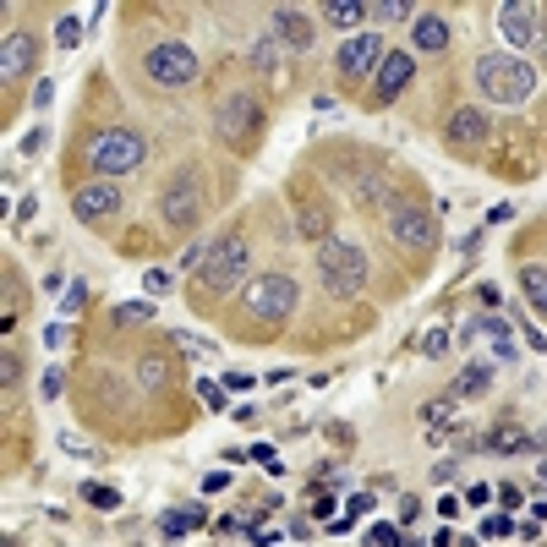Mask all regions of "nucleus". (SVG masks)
<instances>
[{"mask_svg": "<svg viewBox=\"0 0 547 547\" xmlns=\"http://www.w3.org/2000/svg\"><path fill=\"white\" fill-rule=\"evenodd\" d=\"M493 498H498V504H504V515H509V509H515V504H520V487H515V482H504V487H498V493H493Z\"/></svg>", "mask_w": 547, "mask_h": 547, "instance_id": "09e8293b", "label": "nucleus"}, {"mask_svg": "<svg viewBox=\"0 0 547 547\" xmlns=\"http://www.w3.org/2000/svg\"><path fill=\"white\" fill-rule=\"evenodd\" d=\"M247 460H258V465H263V471H274V476H279V471H285V465H279V460H274V449H269V444H252V455H247Z\"/></svg>", "mask_w": 547, "mask_h": 547, "instance_id": "58836bf2", "label": "nucleus"}, {"mask_svg": "<svg viewBox=\"0 0 547 547\" xmlns=\"http://www.w3.org/2000/svg\"><path fill=\"white\" fill-rule=\"evenodd\" d=\"M274 39L290 44V50H312V17L296 6H279L274 11Z\"/></svg>", "mask_w": 547, "mask_h": 547, "instance_id": "f3484780", "label": "nucleus"}, {"mask_svg": "<svg viewBox=\"0 0 547 547\" xmlns=\"http://www.w3.org/2000/svg\"><path fill=\"white\" fill-rule=\"evenodd\" d=\"M367 509H372V493H356L351 504H345V520H351V526H356V520H362Z\"/></svg>", "mask_w": 547, "mask_h": 547, "instance_id": "37998d69", "label": "nucleus"}, {"mask_svg": "<svg viewBox=\"0 0 547 547\" xmlns=\"http://www.w3.org/2000/svg\"><path fill=\"white\" fill-rule=\"evenodd\" d=\"M312 509H318L323 520H334V498H323V493H312Z\"/></svg>", "mask_w": 547, "mask_h": 547, "instance_id": "5fc2aeb1", "label": "nucleus"}, {"mask_svg": "<svg viewBox=\"0 0 547 547\" xmlns=\"http://www.w3.org/2000/svg\"><path fill=\"white\" fill-rule=\"evenodd\" d=\"M159 214H165L170 230H192L197 219H203V176H197V170H181V176L165 186V197H159Z\"/></svg>", "mask_w": 547, "mask_h": 547, "instance_id": "1a4fd4ad", "label": "nucleus"}, {"mask_svg": "<svg viewBox=\"0 0 547 547\" xmlns=\"http://www.w3.org/2000/svg\"><path fill=\"white\" fill-rule=\"evenodd\" d=\"M411 39L422 55H438V50H449V22L438 17V11H422V17L411 22Z\"/></svg>", "mask_w": 547, "mask_h": 547, "instance_id": "6ab92c4d", "label": "nucleus"}, {"mask_svg": "<svg viewBox=\"0 0 547 547\" xmlns=\"http://www.w3.org/2000/svg\"><path fill=\"white\" fill-rule=\"evenodd\" d=\"M241 312H247L252 323H263V334H269L274 323H285L290 312H296V279H290V274L252 279V285L241 290Z\"/></svg>", "mask_w": 547, "mask_h": 547, "instance_id": "20e7f679", "label": "nucleus"}, {"mask_svg": "<svg viewBox=\"0 0 547 547\" xmlns=\"http://www.w3.org/2000/svg\"><path fill=\"white\" fill-rule=\"evenodd\" d=\"M247 55H252V66H258V77H269V83L285 77V44L279 39H252Z\"/></svg>", "mask_w": 547, "mask_h": 547, "instance_id": "aec40b11", "label": "nucleus"}, {"mask_svg": "<svg viewBox=\"0 0 547 547\" xmlns=\"http://www.w3.org/2000/svg\"><path fill=\"white\" fill-rule=\"evenodd\" d=\"M318 279H323V290H329V296H340V301L362 296V285H367V252L356 247V241H323V247H318Z\"/></svg>", "mask_w": 547, "mask_h": 547, "instance_id": "f03ea898", "label": "nucleus"}, {"mask_svg": "<svg viewBox=\"0 0 547 547\" xmlns=\"http://www.w3.org/2000/svg\"><path fill=\"white\" fill-rule=\"evenodd\" d=\"M17 372H22V362H17V356H11V351H6V362H0V383H6V394L17 389Z\"/></svg>", "mask_w": 547, "mask_h": 547, "instance_id": "a19ab883", "label": "nucleus"}, {"mask_svg": "<svg viewBox=\"0 0 547 547\" xmlns=\"http://www.w3.org/2000/svg\"><path fill=\"white\" fill-rule=\"evenodd\" d=\"M197 526H208L203 504H192V509H165V515H159V531H165V542H181L186 531H197Z\"/></svg>", "mask_w": 547, "mask_h": 547, "instance_id": "412c9836", "label": "nucleus"}, {"mask_svg": "<svg viewBox=\"0 0 547 547\" xmlns=\"http://www.w3.org/2000/svg\"><path fill=\"white\" fill-rule=\"evenodd\" d=\"M61 449H66V455H77V460H93V449H88L77 433H61Z\"/></svg>", "mask_w": 547, "mask_h": 547, "instance_id": "79ce46f5", "label": "nucleus"}, {"mask_svg": "<svg viewBox=\"0 0 547 547\" xmlns=\"http://www.w3.org/2000/svg\"><path fill=\"white\" fill-rule=\"evenodd\" d=\"M444 351H449V323H438V329L422 334V356H427V362H438Z\"/></svg>", "mask_w": 547, "mask_h": 547, "instance_id": "c756f323", "label": "nucleus"}, {"mask_svg": "<svg viewBox=\"0 0 547 547\" xmlns=\"http://www.w3.org/2000/svg\"><path fill=\"white\" fill-rule=\"evenodd\" d=\"M181 345H186L192 356H203V362H208V356H219V345H214V340H197V334H181Z\"/></svg>", "mask_w": 547, "mask_h": 547, "instance_id": "e433bc0d", "label": "nucleus"}, {"mask_svg": "<svg viewBox=\"0 0 547 547\" xmlns=\"http://www.w3.org/2000/svg\"><path fill=\"white\" fill-rule=\"evenodd\" d=\"M50 99H55V83H50V77H44V83H33V104H39V110H50Z\"/></svg>", "mask_w": 547, "mask_h": 547, "instance_id": "de8ad7c7", "label": "nucleus"}, {"mask_svg": "<svg viewBox=\"0 0 547 547\" xmlns=\"http://www.w3.org/2000/svg\"><path fill=\"white\" fill-rule=\"evenodd\" d=\"M487 115L482 110H471V104H460L455 115H449V126H444V137H449V148H482L487 143Z\"/></svg>", "mask_w": 547, "mask_h": 547, "instance_id": "2eb2a0df", "label": "nucleus"}, {"mask_svg": "<svg viewBox=\"0 0 547 547\" xmlns=\"http://www.w3.org/2000/svg\"><path fill=\"white\" fill-rule=\"evenodd\" d=\"M383 33L372 28V33H356V39H345L340 44V55H334V66H340L345 77H367V72H378L383 66Z\"/></svg>", "mask_w": 547, "mask_h": 547, "instance_id": "f8f14e48", "label": "nucleus"}, {"mask_svg": "<svg viewBox=\"0 0 547 547\" xmlns=\"http://www.w3.org/2000/svg\"><path fill=\"white\" fill-rule=\"evenodd\" d=\"M33 61H39L33 33H6V44H0V77H6V83H22V77L33 72Z\"/></svg>", "mask_w": 547, "mask_h": 547, "instance_id": "ddd939ff", "label": "nucleus"}, {"mask_svg": "<svg viewBox=\"0 0 547 547\" xmlns=\"http://www.w3.org/2000/svg\"><path fill=\"white\" fill-rule=\"evenodd\" d=\"M197 394H203L208 411H225V383H197Z\"/></svg>", "mask_w": 547, "mask_h": 547, "instance_id": "f704fd0d", "label": "nucleus"}, {"mask_svg": "<svg viewBox=\"0 0 547 547\" xmlns=\"http://www.w3.org/2000/svg\"><path fill=\"white\" fill-rule=\"evenodd\" d=\"M252 383H263L258 372H225V389H236V394H247Z\"/></svg>", "mask_w": 547, "mask_h": 547, "instance_id": "ea45409f", "label": "nucleus"}, {"mask_svg": "<svg viewBox=\"0 0 547 547\" xmlns=\"http://www.w3.org/2000/svg\"><path fill=\"white\" fill-rule=\"evenodd\" d=\"M39 394H44V400H61V367H50V372H44Z\"/></svg>", "mask_w": 547, "mask_h": 547, "instance_id": "c03bdc74", "label": "nucleus"}, {"mask_svg": "<svg viewBox=\"0 0 547 547\" xmlns=\"http://www.w3.org/2000/svg\"><path fill=\"white\" fill-rule=\"evenodd\" d=\"M33 214H39V203H33V197H22V208H17V230H22V225H28V219H33Z\"/></svg>", "mask_w": 547, "mask_h": 547, "instance_id": "603ef678", "label": "nucleus"}, {"mask_svg": "<svg viewBox=\"0 0 547 547\" xmlns=\"http://www.w3.org/2000/svg\"><path fill=\"white\" fill-rule=\"evenodd\" d=\"M55 44H61V50H77V44H83V17H61V22H55Z\"/></svg>", "mask_w": 547, "mask_h": 547, "instance_id": "c85d7f7f", "label": "nucleus"}, {"mask_svg": "<svg viewBox=\"0 0 547 547\" xmlns=\"http://www.w3.org/2000/svg\"><path fill=\"white\" fill-rule=\"evenodd\" d=\"M542 55H547V33H542Z\"/></svg>", "mask_w": 547, "mask_h": 547, "instance_id": "4d7b16f0", "label": "nucleus"}, {"mask_svg": "<svg viewBox=\"0 0 547 547\" xmlns=\"http://www.w3.org/2000/svg\"><path fill=\"white\" fill-rule=\"evenodd\" d=\"M356 197H362V203H383V181H378V176L362 181V186H356Z\"/></svg>", "mask_w": 547, "mask_h": 547, "instance_id": "49530a36", "label": "nucleus"}, {"mask_svg": "<svg viewBox=\"0 0 547 547\" xmlns=\"http://www.w3.org/2000/svg\"><path fill=\"white\" fill-rule=\"evenodd\" d=\"M487 449H493V455H526L531 433H520V427H498V433H487Z\"/></svg>", "mask_w": 547, "mask_h": 547, "instance_id": "a878e982", "label": "nucleus"}, {"mask_svg": "<svg viewBox=\"0 0 547 547\" xmlns=\"http://www.w3.org/2000/svg\"><path fill=\"white\" fill-rule=\"evenodd\" d=\"M416 547H422V542H416Z\"/></svg>", "mask_w": 547, "mask_h": 547, "instance_id": "13d9d810", "label": "nucleus"}, {"mask_svg": "<svg viewBox=\"0 0 547 547\" xmlns=\"http://www.w3.org/2000/svg\"><path fill=\"white\" fill-rule=\"evenodd\" d=\"M83 498H88L93 509H121V493H115V487H99V482H88Z\"/></svg>", "mask_w": 547, "mask_h": 547, "instance_id": "2f4dec72", "label": "nucleus"}, {"mask_svg": "<svg viewBox=\"0 0 547 547\" xmlns=\"http://www.w3.org/2000/svg\"><path fill=\"white\" fill-rule=\"evenodd\" d=\"M537 476H542V482H547V460H537Z\"/></svg>", "mask_w": 547, "mask_h": 547, "instance_id": "6e6d98bb", "label": "nucleus"}, {"mask_svg": "<svg viewBox=\"0 0 547 547\" xmlns=\"http://www.w3.org/2000/svg\"><path fill=\"white\" fill-rule=\"evenodd\" d=\"M137 378H143V383H148V389H159V383H165V378H170V367H165V362H159V356H143V362H137Z\"/></svg>", "mask_w": 547, "mask_h": 547, "instance_id": "7c9ffc66", "label": "nucleus"}, {"mask_svg": "<svg viewBox=\"0 0 547 547\" xmlns=\"http://www.w3.org/2000/svg\"><path fill=\"white\" fill-rule=\"evenodd\" d=\"M389 236L400 252H416V258H427V252L438 247V219L427 214V208H416L411 197H394L389 203Z\"/></svg>", "mask_w": 547, "mask_h": 547, "instance_id": "39448f33", "label": "nucleus"}, {"mask_svg": "<svg viewBox=\"0 0 547 547\" xmlns=\"http://www.w3.org/2000/svg\"><path fill=\"white\" fill-rule=\"evenodd\" d=\"M329 225H334L329 203H307V208H301V219H296V230L307 241H323V236H329Z\"/></svg>", "mask_w": 547, "mask_h": 547, "instance_id": "b1692460", "label": "nucleus"}, {"mask_svg": "<svg viewBox=\"0 0 547 547\" xmlns=\"http://www.w3.org/2000/svg\"><path fill=\"white\" fill-rule=\"evenodd\" d=\"M405 17H416L405 0H378V6H367V22H405Z\"/></svg>", "mask_w": 547, "mask_h": 547, "instance_id": "cd10ccee", "label": "nucleus"}, {"mask_svg": "<svg viewBox=\"0 0 547 547\" xmlns=\"http://www.w3.org/2000/svg\"><path fill=\"white\" fill-rule=\"evenodd\" d=\"M143 72H148V83H159V88H186V83H197V55H192V44L165 39L143 55Z\"/></svg>", "mask_w": 547, "mask_h": 547, "instance_id": "6e6552de", "label": "nucleus"}, {"mask_svg": "<svg viewBox=\"0 0 547 547\" xmlns=\"http://www.w3.org/2000/svg\"><path fill=\"white\" fill-rule=\"evenodd\" d=\"M214 132H219V143H225V148L258 143V132H263V104L252 99V93H230V99L219 104V115H214Z\"/></svg>", "mask_w": 547, "mask_h": 547, "instance_id": "0eeeda50", "label": "nucleus"}, {"mask_svg": "<svg viewBox=\"0 0 547 547\" xmlns=\"http://www.w3.org/2000/svg\"><path fill=\"white\" fill-rule=\"evenodd\" d=\"M367 547H405V542H400V526H389V520H378V526L367 531Z\"/></svg>", "mask_w": 547, "mask_h": 547, "instance_id": "473e14b6", "label": "nucleus"}, {"mask_svg": "<svg viewBox=\"0 0 547 547\" xmlns=\"http://www.w3.org/2000/svg\"><path fill=\"white\" fill-rule=\"evenodd\" d=\"M121 186L115 181H93V186H77L72 192V214L83 219V225H110L115 214H121Z\"/></svg>", "mask_w": 547, "mask_h": 547, "instance_id": "9d476101", "label": "nucleus"}, {"mask_svg": "<svg viewBox=\"0 0 547 547\" xmlns=\"http://www.w3.org/2000/svg\"><path fill=\"white\" fill-rule=\"evenodd\" d=\"M422 422H427V433H433V438H444V433H455V427H460V405L449 400V394H444V400H427L422 405Z\"/></svg>", "mask_w": 547, "mask_h": 547, "instance_id": "4be33fe9", "label": "nucleus"}, {"mask_svg": "<svg viewBox=\"0 0 547 547\" xmlns=\"http://www.w3.org/2000/svg\"><path fill=\"white\" fill-rule=\"evenodd\" d=\"M208 252H214V241H192V247L181 252V269H192V274H203V263H208Z\"/></svg>", "mask_w": 547, "mask_h": 547, "instance_id": "72a5a7b5", "label": "nucleus"}, {"mask_svg": "<svg viewBox=\"0 0 547 547\" xmlns=\"http://www.w3.org/2000/svg\"><path fill=\"white\" fill-rule=\"evenodd\" d=\"M225 487H230L225 471H208V476H203V493H225Z\"/></svg>", "mask_w": 547, "mask_h": 547, "instance_id": "3c124183", "label": "nucleus"}, {"mask_svg": "<svg viewBox=\"0 0 547 547\" xmlns=\"http://www.w3.org/2000/svg\"><path fill=\"white\" fill-rule=\"evenodd\" d=\"M411 77H416V55L411 50H389V55H383V66H378V104H394Z\"/></svg>", "mask_w": 547, "mask_h": 547, "instance_id": "4468645a", "label": "nucleus"}, {"mask_svg": "<svg viewBox=\"0 0 547 547\" xmlns=\"http://www.w3.org/2000/svg\"><path fill=\"white\" fill-rule=\"evenodd\" d=\"M416 515H422V504H416V498H400V520H405V526H411Z\"/></svg>", "mask_w": 547, "mask_h": 547, "instance_id": "864d4df0", "label": "nucleus"}, {"mask_svg": "<svg viewBox=\"0 0 547 547\" xmlns=\"http://www.w3.org/2000/svg\"><path fill=\"white\" fill-rule=\"evenodd\" d=\"M247 263H252V247L241 241V230H230V236H219V241H214V252H208V263H203V285L214 290V296H225V290H236V285H241Z\"/></svg>", "mask_w": 547, "mask_h": 547, "instance_id": "423d86ee", "label": "nucleus"}, {"mask_svg": "<svg viewBox=\"0 0 547 547\" xmlns=\"http://www.w3.org/2000/svg\"><path fill=\"white\" fill-rule=\"evenodd\" d=\"M487 389H493V362H465L460 367V378L455 383H449V400H476V394H487Z\"/></svg>", "mask_w": 547, "mask_h": 547, "instance_id": "a211bd4d", "label": "nucleus"}, {"mask_svg": "<svg viewBox=\"0 0 547 547\" xmlns=\"http://www.w3.org/2000/svg\"><path fill=\"white\" fill-rule=\"evenodd\" d=\"M323 22H329V28H340V33H351V39H356V28L367 22V6H356V0H329V6H323Z\"/></svg>", "mask_w": 547, "mask_h": 547, "instance_id": "5701e85b", "label": "nucleus"}, {"mask_svg": "<svg viewBox=\"0 0 547 547\" xmlns=\"http://www.w3.org/2000/svg\"><path fill=\"white\" fill-rule=\"evenodd\" d=\"M520 290H526V301L537 312H547V263H526L520 269Z\"/></svg>", "mask_w": 547, "mask_h": 547, "instance_id": "393cba45", "label": "nucleus"}, {"mask_svg": "<svg viewBox=\"0 0 547 547\" xmlns=\"http://www.w3.org/2000/svg\"><path fill=\"white\" fill-rule=\"evenodd\" d=\"M39 148H44V126H33V132H22L17 154H39Z\"/></svg>", "mask_w": 547, "mask_h": 547, "instance_id": "a18cd8bd", "label": "nucleus"}, {"mask_svg": "<svg viewBox=\"0 0 547 547\" xmlns=\"http://www.w3.org/2000/svg\"><path fill=\"white\" fill-rule=\"evenodd\" d=\"M476 88H482L493 104L515 110V104H526L531 93H537V66L520 61V55L493 50V55H482V61H476Z\"/></svg>", "mask_w": 547, "mask_h": 547, "instance_id": "f257e3e1", "label": "nucleus"}, {"mask_svg": "<svg viewBox=\"0 0 547 547\" xmlns=\"http://www.w3.org/2000/svg\"><path fill=\"white\" fill-rule=\"evenodd\" d=\"M487 498H493V487H482V482H476V487H465V504H471V509H482Z\"/></svg>", "mask_w": 547, "mask_h": 547, "instance_id": "8fccbe9b", "label": "nucleus"}, {"mask_svg": "<svg viewBox=\"0 0 547 547\" xmlns=\"http://www.w3.org/2000/svg\"><path fill=\"white\" fill-rule=\"evenodd\" d=\"M148 159V137L143 132H132V126H110V132H99L88 143V165L99 170L104 181H115V176H126V170H137Z\"/></svg>", "mask_w": 547, "mask_h": 547, "instance_id": "7ed1b4c3", "label": "nucleus"}, {"mask_svg": "<svg viewBox=\"0 0 547 547\" xmlns=\"http://www.w3.org/2000/svg\"><path fill=\"white\" fill-rule=\"evenodd\" d=\"M509 531H515V526H509V515H487V520H482V537H487V542H493V537H509Z\"/></svg>", "mask_w": 547, "mask_h": 547, "instance_id": "c9c22d12", "label": "nucleus"}, {"mask_svg": "<svg viewBox=\"0 0 547 547\" xmlns=\"http://www.w3.org/2000/svg\"><path fill=\"white\" fill-rule=\"evenodd\" d=\"M110 323H121V329H132V323H154V301H121V307H110Z\"/></svg>", "mask_w": 547, "mask_h": 547, "instance_id": "bb28decb", "label": "nucleus"}, {"mask_svg": "<svg viewBox=\"0 0 547 547\" xmlns=\"http://www.w3.org/2000/svg\"><path fill=\"white\" fill-rule=\"evenodd\" d=\"M542 17H547V11L537 6V0H509V6H498L493 28L504 33L509 44H537L542 39Z\"/></svg>", "mask_w": 547, "mask_h": 547, "instance_id": "9b49d317", "label": "nucleus"}, {"mask_svg": "<svg viewBox=\"0 0 547 547\" xmlns=\"http://www.w3.org/2000/svg\"><path fill=\"white\" fill-rule=\"evenodd\" d=\"M460 334H465V340H487L498 362H515V356H520L515 340H509V323L504 318H471V323H460Z\"/></svg>", "mask_w": 547, "mask_h": 547, "instance_id": "dca6fc26", "label": "nucleus"}, {"mask_svg": "<svg viewBox=\"0 0 547 547\" xmlns=\"http://www.w3.org/2000/svg\"><path fill=\"white\" fill-rule=\"evenodd\" d=\"M143 290H148V296H165V290H170V274H165V269H148V274H143Z\"/></svg>", "mask_w": 547, "mask_h": 547, "instance_id": "4c0bfd02", "label": "nucleus"}]
</instances>
